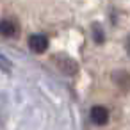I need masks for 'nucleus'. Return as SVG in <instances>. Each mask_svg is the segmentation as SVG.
<instances>
[{
    "mask_svg": "<svg viewBox=\"0 0 130 130\" xmlns=\"http://www.w3.org/2000/svg\"><path fill=\"white\" fill-rule=\"evenodd\" d=\"M55 64H57V68L64 75H75L78 71V64L71 57H68V55H57L55 57Z\"/></svg>",
    "mask_w": 130,
    "mask_h": 130,
    "instance_id": "nucleus-1",
    "label": "nucleus"
},
{
    "mask_svg": "<svg viewBox=\"0 0 130 130\" xmlns=\"http://www.w3.org/2000/svg\"><path fill=\"white\" fill-rule=\"evenodd\" d=\"M29 46H30L32 52L43 54V52L48 48V39H46V36H43V34H32V36L29 38Z\"/></svg>",
    "mask_w": 130,
    "mask_h": 130,
    "instance_id": "nucleus-2",
    "label": "nucleus"
},
{
    "mask_svg": "<svg viewBox=\"0 0 130 130\" xmlns=\"http://www.w3.org/2000/svg\"><path fill=\"white\" fill-rule=\"evenodd\" d=\"M91 121L94 125H105L109 121V110L103 107V105H94L91 109Z\"/></svg>",
    "mask_w": 130,
    "mask_h": 130,
    "instance_id": "nucleus-3",
    "label": "nucleus"
},
{
    "mask_svg": "<svg viewBox=\"0 0 130 130\" xmlns=\"http://www.w3.org/2000/svg\"><path fill=\"white\" fill-rule=\"evenodd\" d=\"M16 30H18V27L13 20H0V34L2 36L11 38V36L16 34Z\"/></svg>",
    "mask_w": 130,
    "mask_h": 130,
    "instance_id": "nucleus-4",
    "label": "nucleus"
},
{
    "mask_svg": "<svg viewBox=\"0 0 130 130\" xmlns=\"http://www.w3.org/2000/svg\"><path fill=\"white\" fill-rule=\"evenodd\" d=\"M114 80H116L119 86H123L125 89H126L128 84H130V77L126 75V71H118V75H114Z\"/></svg>",
    "mask_w": 130,
    "mask_h": 130,
    "instance_id": "nucleus-5",
    "label": "nucleus"
},
{
    "mask_svg": "<svg viewBox=\"0 0 130 130\" xmlns=\"http://www.w3.org/2000/svg\"><path fill=\"white\" fill-rule=\"evenodd\" d=\"M0 70L6 71V73H9V71H11V64H9V61H7L2 54H0Z\"/></svg>",
    "mask_w": 130,
    "mask_h": 130,
    "instance_id": "nucleus-6",
    "label": "nucleus"
},
{
    "mask_svg": "<svg viewBox=\"0 0 130 130\" xmlns=\"http://www.w3.org/2000/svg\"><path fill=\"white\" fill-rule=\"evenodd\" d=\"M94 39H96L98 43H102V41H103V34L100 32V29H94Z\"/></svg>",
    "mask_w": 130,
    "mask_h": 130,
    "instance_id": "nucleus-7",
    "label": "nucleus"
},
{
    "mask_svg": "<svg viewBox=\"0 0 130 130\" xmlns=\"http://www.w3.org/2000/svg\"><path fill=\"white\" fill-rule=\"evenodd\" d=\"M126 52H128V55H130V36L126 38Z\"/></svg>",
    "mask_w": 130,
    "mask_h": 130,
    "instance_id": "nucleus-8",
    "label": "nucleus"
}]
</instances>
